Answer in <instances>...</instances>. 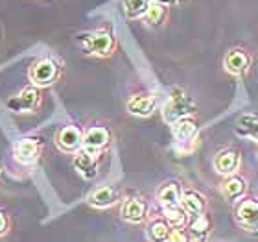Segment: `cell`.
<instances>
[{"label":"cell","instance_id":"6da1fadb","mask_svg":"<svg viewBox=\"0 0 258 242\" xmlns=\"http://www.w3.org/2000/svg\"><path fill=\"white\" fill-rule=\"evenodd\" d=\"M194 113L192 98L183 91V89H172L168 106L164 108V120L170 124H175L177 120L186 119Z\"/></svg>","mask_w":258,"mask_h":242},{"label":"cell","instance_id":"7a4b0ae2","mask_svg":"<svg viewBox=\"0 0 258 242\" xmlns=\"http://www.w3.org/2000/svg\"><path fill=\"white\" fill-rule=\"evenodd\" d=\"M234 218L245 231L258 235V200H242L234 209Z\"/></svg>","mask_w":258,"mask_h":242},{"label":"cell","instance_id":"3957f363","mask_svg":"<svg viewBox=\"0 0 258 242\" xmlns=\"http://www.w3.org/2000/svg\"><path fill=\"white\" fill-rule=\"evenodd\" d=\"M83 46H85L87 54L94 56H109L114 49V39L113 35L105 30H98L89 35H83Z\"/></svg>","mask_w":258,"mask_h":242},{"label":"cell","instance_id":"277c9868","mask_svg":"<svg viewBox=\"0 0 258 242\" xmlns=\"http://www.w3.org/2000/svg\"><path fill=\"white\" fill-rule=\"evenodd\" d=\"M30 78L37 87H48L52 85L57 78V65L52 60H39L32 67Z\"/></svg>","mask_w":258,"mask_h":242},{"label":"cell","instance_id":"5b68a950","mask_svg":"<svg viewBox=\"0 0 258 242\" xmlns=\"http://www.w3.org/2000/svg\"><path fill=\"white\" fill-rule=\"evenodd\" d=\"M223 65H225V69L229 74L242 76L247 72L249 65H251V56L242 49H234V50H231V52H227Z\"/></svg>","mask_w":258,"mask_h":242},{"label":"cell","instance_id":"8992f818","mask_svg":"<svg viewBox=\"0 0 258 242\" xmlns=\"http://www.w3.org/2000/svg\"><path fill=\"white\" fill-rule=\"evenodd\" d=\"M240 167V154L232 148H225L216 154L214 157V168L221 176H232Z\"/></svg>","mask_w":258,"mask_h":242},{"label":"cell","instance_id":"52a82bcc","mask_svg":"<svg viewBox=\"0 0 258 242\" xmlns=\"http://www.w3.org/2000/svg\"><path fill=\"white\" fill-rule=\"evenodd\" d=\"M74 168L85 179L96 178V174H98L96 154H92V152L85 150V148H83V150H80L74 157Z\"/></svg>","mask_w":258,"mask_h":242},{"label":"cell","instance_id":"ba28073f","mask_svg":"<svg viewBox=\"0 0 258 242\" xmlns=\"http://www.w3.org/2000/svg\"><path fill=\"white\" fill-rule=\"evenodd\" d=\"M39 104V92L35 87H26V89H22L21 94L15 96L13 100L8 102L10 109L17 111V113H24V111H32V109L37 108Z\"/></svg>","mask_w":258,"mask_h":242},{"label":"cell","instance_id":"9c48e42d","mask_svg":"<svg viewBox=\"0 0 258 242\" xmlns=\"http://www.w3.org/2000/svg\"><path fill=\"white\" fill-rule=\"evenodd\" d=\"M109 139H111V135H109L107 128H102V126H94L83 135V140H81V144L85 146V150L89 152H98L105 148L109 144Z\"/></svg>","mask_w":258,"mask_h":242},{"label":"cell","instance_id":"30bf717a","mask_svg":"<svg viewBox=\"0 0 258 242\" xmlns=\"http://www.w3.org/2000/svg\"><path fill=\"white\" fill-rule=\"evenodd\" d=\"M81 140H83L81 131H80V128H76V126H64L59 133H57V137H55V142H57V146H59L63 152L78 150L81 144Z\"/></svg>","mask_w":258,"mask_h":242},{"label":"cell","instance_id":"8fae6325","mask_svg":"<svg viewBox=\"0 0 258 242\" xmlns=\"http://www.w3.org/2000/svg\"><path fill=\"white\" fill-rule=\"evenodd\" d=\"M39 152H41V146L35 139H21L19 144L15 148V157L17 161L22 163V165H32L33 161H37Z\"/></svg>","mask_w":258,"mask_h":242},{"label":"cell","instance_id":"7c38bea8","mask_svg":"<svg viewBox=\"0 0 258 242\" xmlns=\"http://www.w3.org/2000/svg\"><path fill=\"white\" fill-rule=\"evenodd\" d=\"M173 137L177 140V144H188L198 137V124L190 117L181 119L173 124Z\"/></svg>","mask_w":258,"mask_h":242},{"label":"cell","instance_id":"4fadbf2b","mask_svg":"<svg viewBox=\"0 0 258 242\" xmlns=\"http://www.w3.org/2000/svg\"><path fill=\"white\" fill-rule=\"evenodd\" d=\"M155 109V100L150 94H135L127 100V111L137 117H150Z\"/></svg>","mask_w":258,"mask_h":242},{"label":"cell","instance_id":"5bb4252c","mask_svg":"<svg viewBox=\"0 0 258 242\" xmlns=\"http://www.w3.org/2000/svg\"><path fill=\"white\" fill-rule=\"evenodd\" d=\"M181 209L184 211V215L198 216L205 213V198L196 190H184L181 194Z\"/></svg>","mask_w":258,"mask_h":242},{"label":"cell","instance_id":"9a60e30c","mask_svg":"<svg viewBox=\"0 0 258 242\" xmlns=\"http://www.w3.org/2000/svg\"><path fill=\"white\" fill-rule=\"evenodd\" d=\"M146 213H148V205L140 198H129L122 205V216L127 222H133V224H139V222L144 220Z\"/></svg>","mask_w":258,"mask_h":242},{"label":"cell","instance_id":"2e32d148","mask_svg":"<svg viewBox=\"0 0 258 242\" xmlns=\"http://www.w3.org/2000/svg\"><path fill=\"white\" fill-rule=\"evenodd\" d=\"M157 200L161 202L164 209H173L181 205V190H179L177 183H164L159 192H157Z\"/></svg>","mask_w":258,"mask_h":242},{"label":"cell","instance_id":"e0dca14e","mask_svg":"<svg viewBox=\"0 0 258 242\" xmlns=\"http://www.w3.org/2000/svg\"><path fill=\"white\" fill-rule=\"evenodd\" d=\"M245 188H247V183H245V179L242 178V176H229V178L223 181V185H221V192H223V196L229 200H236L240 198V196H243V192H245Z\"/></svg>","mask_w":258,"mask_h":242},{"label":"cell","instance_id":"ac0fdd59","mask_svg":"<svg viewBox=\"0 0 258 242\" xmlns=\"http://www.w3.org/2000/svg\"><path fill=\"white\" fill-rule=\"evenodd\" d=\"M236 135L258 140V115H251V113L242 115V117L238 119Z\"/></svg>","mask_w":258,"mask_h":242},{"label":"cell","instance_id":"d6986e66","mask_svg":"<svg viewBox=\"0 0 258 242\" xmlns=\"http://www.w3.org/2000/svg\"><path fill=\"white\" fill-rule=\"evenodd\" d=\"M118 200V192L113 187H100L89 196V204L94 207H109Z\"/></svg>","mask_w":258,"mask_h":242},{"label":"cell","instance_id":"ffe728a7","mask_svg":"<svg viewBox=\"0 0 258 242\" xmlns=\"http://www.w3.org/2000/svg\"><path fill=\"white\" fill-rule=\"evenodd\" d=\"M209 231H210L209 216L205 215V213L203 215L192 216V222H190V235H192L196 240H203Z\"/></svg>","mask_w":258,"mask_h":242},{"label":"cell","instance_id":"44dd1931","mask_svg":"<svg viewBox=\"0 0 258 242\" xmlns=\"http://www.w3.org/2000/svg\"><path fill=\"white\" fill-rule=\"evenodd\" d=\"M172 227L166 220H153L148 227V235L153 242H166Z\"/></svg>","mask_w":258,"mask_h":242},{"label":"cell","instance_id":"7402d4cb","mask_svg":"<svg viewBox=\"0 0 258 242\" xmlns=\"http://www.w3.org/2000/svg\"><path fill=\"white\" fill-rule=\"evenodd\" d=\"M150 8V0H124V11L127 19H140Z\"/></svg>","mask_w":258,"mask_h":242},{"label":"cell","instance_id":"603a6c76","mask_svg":"<svg viewBox=\"0 0 258 242\" xmlns=\"http://www.w3.org/2000/svg\"><path fill=\"white\" fill-rule=\"evenodd\" d=\"M164 17H166V8L161 4H150L148 11H146L144 15V21L151 26H155V24H161L164 21Z\"/></svg>","mask_w":258,"mask_h":242},{"label":"cell","instance_id":"cb8c5ba5","mask_svg":"<svg viewBox=\"0 0 258 242\" xmlns=\"http://www.w3.org/2000/svg\"><path fill=\"white\" fill-rule=\"evenodd\" d=\"M164 215H166V222L172 224L173 227L184 226L186 215H184V211L181 209V205H179V207H173V209H164Z\"/></svg>","mask_w":258,"mask_h":242},{"label":"cell","instance_id":"d4e9b609","mask_svg":"<svg viewBox=\"0 0 258 242\" xmlns=\"http://www.w3.org/2000/svg\"><path fill=\"white\" fill-rule=\"evenodd\" d=\"M168 242H188V237L181 227H173L168 235Z\"/></svg>","mask_w":258,"mask_h":242},{"label":"cell","instance_id":"484cf974","mask_svg":"<svg viewBox=\"0 0 258 242\" xmlns=\"http://www.w3.org/2000/svg\"><path fill=\"white\" fill-rule=\"evenodd\" d=\"M8 227H10V222H8V216L4 213H0V235H4L8 231Z\"/></svg>","mask_w":258,"mask_h":242},{"label":"cell","instance_id":"4316f807","mask_svg":"<svg viewBox=\"0 0 258 242\" xmlns=\"http://www.w3.org/2000/svg\"><path fill=\"white\" fill-rule=\"evenodd\" d=\"M151 4H161V6H166V4H172L173 0H150Z\"/></svg>","mask_w":258,"mask_h":242}]
</instances>
